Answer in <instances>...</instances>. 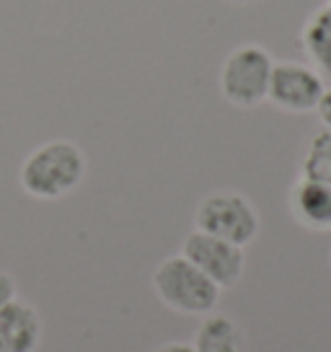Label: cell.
Masks as SVG:
<instances>
[{
  "instance_id": "1",
  "label": "cell",
  "mask_w": 331,
  "mask_h": 352,
  "mask_svg": "<svg viewBox=\"0 0 331 352\" xmlns=\"http://www.w3.org/2000/svg\"><path fill=\"white\" fill-rule=\"evenodd\" d=\"M86 176V155L73 140H47L23 158L19 182L34 199H60L76 192Z\"/></svg>"
},
{
  "instance_id": "2",
  "label": "cell",
  "mask_w": 331,
  "mask_h": 352,
  "mask_svg": "<svg viewBox=\"0 0 331 352\" xmlns=\"http://www.w3.org/2000/svg\"><path fill=\"white\" fill-rule=\"evenodd\" d=\"M153 290L166 308L184 316H207L220 300V287L202 275L184 254L166 256L155 267Z\"/></svg>"
},
{
  "instance_id": "3",
  "label": "cell",
  "mask_w": 331,
  "mask_h": 352,
  "mask_svg": "<svg viewBox=\"0 0 331 352\" xmlns=\"http://www.w3.org/2000/svg\"><path fill=\"white\" fill-rule=\"evenodd\" d=\"M275 60L262 44H241L222 60L218 86L222 99L238 109H254L266 101Z\"/></svg>"
},
{
  "instance_id": "4",
  "label": "cell",
  "mask_w": 331,
  "mask_h": 352,
  "mask_svg": "<svg viewBox=\"0 0 331 352\" xmlns=\"http://www.w3.org/2000/svg\"><path fill=\"white\" fill-rule=\"evenodd\" d=\"M194 228L246 249L259 236L262 220L246 195L220 189V192H210L197 205Z\"/></svg>"
},
{
  "instance_id": "5",
  "label": "cell",
  "mask_w": 331,
  "mask_h": 352,
  "mask_svg": "<svg viewBox=\"0 0 331 352\" xmlns=\"http://www.w3.org/2000/svg\"><path fill=\"white\" fill-rule=\"evenodd\" d=\"M323 91H326V83L316 67L308 63L282 60L272 67L266 101L290 114H308V111H316Z\"/></svg>"
},
{
  "instance_id": "6",
  "label": "cell",
  "mask_w": 331,
  "mask_h": 352,
  "mask_svg": "<svg viewBox=\"0 0 331 352\" xmlns=\"http://www.w3.org/2000/svg\"><path fill=\"white\" fill-rule=\"evenodd\" d=\"M181 254L197 267L202 275L210 277L220 290L238 285L243 267H246V256H243L241 246L215 239V236L202 233L197 228L184 239Z\"/></svg>"
},
{
  "instance_id": "7",
  "label": "cell",
  "mask_w": 331,
  "mask_h": 352,
  "mask_svg": "<svg viewBox=\"0 0 331 352\" xmlns=\"http://www.w3.org/2000/svg\"><path fill=\"white\" fill-rule=\"evenodd\" d=\"M290 212L295 223L308 231H331V184L300 176L290 189Z\"/></svg>"
},
{
  "instance_id": "8",
  "label": "cell",
  "mask_w": 331,
  "mask_h": 352,
  "mask_svg": "<svg viewBox=\"0 0 331 352\" xmlns=\"http://www.w3.org/2000/svg\"><path fill=\"white\" fill-rule=\"evenodd\" d=\"M0 340L11 352H34L42 342V316L21 298H13L0 311Z\"/></svg>"
},
{
  "instance_id": "9",
  "label": "cell",
  "mask_w": 331,
  "mask_h": 352,
  "mask_svg": "<svg viewBox=\"0 0 331 352\" xmlns=\"http://www.w3.org/2000/svg\"><path fill=\"white\" fill-rule=\"evenodd\" d=\"M300 44L308 57V65H313L323 78H331V8L321 6L310 13L303 32H300Z\"/></svg>"
},
{
  "instance_id": "10",
  "label": "cell",
  "mask_w": 331,
  "mask_h": 352,
  "mask_svg": "<svg viewBox=\"0 0 331 352\" xmlns=\"http://www.w3.org/2000/svg\"><path fill=\"white\" fill-rule=\"evenodd\" d=\"M194 352H243L241 327L225 314H207L194 331Z\"/></svg>"
},
{
  "instance_id": "11",
  "label": "cell",
  "mask_w": 331,
  "mask_h": 352,
  "mask_svg": "<svg viewBox=\"0 0 331 352\" xmlns=\"http://www.w3.org/2000/svg\"><path fill=\"white\" fill-rule=\"evenodd\" d=\"M300 176L331 184V130H321L310 138L308 148L300 158Z\"/></svg>"
},
{
  "instance_id": "12",
  "label": "cell",
  "mask_w": 331,
  "mask_h": 352,
  "mask_svg": "<svg viewBox=\"0 0 331 352\" xmlns=\"http://www.w3.org/2000/svg\"><path fill=\"white\" fill-rule=\"evenodd\" d=\"M13 298H16V280L0 270V311L8 306Z\"/></svg>"
},
{
  "instance_id": "13",
  "label": "cell",
  "mask_w": 331,
  "mask_h": 352,
  "mask_svg": "<svg viewBox=\"0 0 331 352\" xmlns=\"http://www.w3.org/2000/svg\"><path fill=\"white\" fill-rule=\"evenodd\" d=\"M316 114H319L323 130H331V86H326V91H323L319 107H316Z\"/></svg>"
},
{
  "instance_id": "14",
  "label": "cell",
  "mask_w": 331,
  "mask_h": 352,
  "mask_svg": "<svg viewBox=\"0 0 331 352\" xmlns=\"http://www.w3.org/2000/svg\"><path fill=\"white\" fill-rule=\"evenodd\" d=\"M155 352H194V347H192V342H168Z\"/></svg>"
},
{
  "instance_id": "15",
  "label": "cell",
  "mask_w": 331,
  "mask_h": 352,
  "mask_svg": "<svg viewBox=\"0 0 331 352\" xmlns=\"http://www.w3.org/2000/svg\"><path fill=\"white\" fill-rule=\"evenodd\" d=\"M231 6H251V3H259V0H225Z\"/></svg>"
},
{
  "instance_id": "16",
  "label": "cell",
  "mask_w": 331,
  "mask_h": 352,
  "mask_svg": "<svg viewBox=\"0 0 331 352\" xmlns=\"http://www.w3.org/2000/svg\"><path fill=\"white\" fill-rule=\"evenodd\" d=\"M0 352H11L8 347H5V342H3V340H0Z\"/></svg>"
},
{
  "instance_id": "17",
  "label": "cell",
  "mask_w": 331,
  "mask_h": 352,
  "mask_svg": "<svg viewBox=\"0 0 331 352\" xmlns=\"http://www.w3.org/2000/svg\"><path fill=\"white\" fill-rule=\"evenodd\" d=\"M326 6H329V8H331V0H326Z\"/></svg>"
},
{
  "instance_id": "18",
  "label": "cell",
  "mask_w": 331,
  "mask_h": 352,
  "mask_svg": "<svg viewBox=\"0 0 331 352\" xmlns=\"http://www.w3.org/2000/svg\"><path fill=\"white\" fill-rule=\"evenodd\" d=\"M329 262H331V252H329Z\"/></svg>"
}]
</instances>
